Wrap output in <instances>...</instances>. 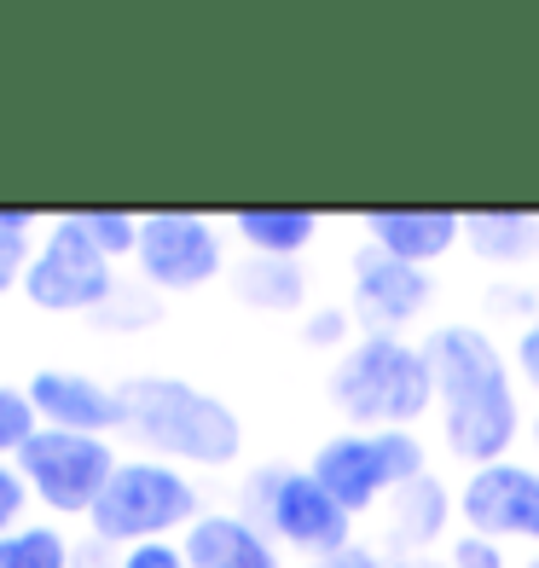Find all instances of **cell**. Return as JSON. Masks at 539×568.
<instances>
[{
  "mask_svg": "<svg viewBox=\"0 0 539 568\" xmlns=\"http://www.w3.org/2000/svg\"><path fill=\"white\" fill-rule=\"evenodd\" d=\"M424 354L435 377V429H441L447 458H458L465 470L510 458L528 418H522L517 366L499 348V337L487 325L447 320L424 337Z\"/></svg>",
  "mask_w": 539,
  "mask_h": 568,
  "instance_id": "6da1fadb",
  "label": "cell"
},
{
  "mask_svg": "<svg viewBox=\"0 0 539 568\" xmlns=\"http://www.w3.org/2000/svg\"><path fill=\"white\" fill-rule=\"evenodd\" d=\"M122 429L145 447V458L192 464V470H233L244 458V418L221 395L169 372H140L116 383Z\"/></svg>",
  "mask_w": 539,
  "mask_h": 568,
  "instance_id": "7a4b0ae2",
  "label": "cell"
},
{
  "mask_svg": "<svg viewBox=\"0 0 539 568\" xmlns=\"http://www.w3.org/2000/svg\"><path fill=\"white\" fill-rule=\"evenodd\" d=\"M325 400L354 429H418L435 406V377H429L424 343L389 337V331H359L330 359Z\"/></svg>",
  "mask_w": 539,
  "mask_h": 568,
  "instance_id": "3957f363",
  "label": "cell"
},
{
  "mask_svg": "<svg viewBox=\"0 0 539 568\" xmlns=\"http://www.w3.org/2000/svg\"><path fill=\"white\" fill-rule=\"evenodd\" d=\"M307 476L348 516H366L389 505V494H400L406 481L429 476V447L418 429H337L314 447Z\"/></svg>",
  "mask_w": 539,
  "mask_h": 568,
  "instance_id": "277c9868",
  "label": "cell"
},
{
  "mask_svg": "<svg viewBox=\"0 0 539 568\" xmlns=\"http://www.w3.org/2000/svg\"><path fill=\"white\" fill-rule=\"evenodd\" d=\"M203 516L197 481L163 458H122L111 487L99 494L88 528L99 546H145V539H174Z\"/></svg>",
  "mask_w": 539,
  "mask_h": 568,
  "instance_id": "5b68a950",
  "label": "cell"
},
{
  "mask_svg": "<svg viewBox=\"0 0 539 568\" xmlns=\"http://www.w3.org/2000/svg\"><path fill=\"white\" fill-rule=\"evenodd\" d=\"M250 499H255V523L273 534V546L302 551L307 562L354 546V516L307 476V464L302 470L296 464H267L250 481Z\"/></svg>",
  "mask_w": 539,
  "mask_h": 568,
  "instance_id": "8992f818",
  "label": "cell"
},
{
  "mask_svg": "<svg viewBox=\"0 0 539 568\" xmlns=\"http://www.w3.org/2000/svg\"><path fill=\"white\" fill-rule=\"evenodd\" d=\"M116 464L122 458L111 447V435H70V429H35L30 447L18 453V470L30 481V494L59 516H93Z\"/></svg>",
  "mask_w": 539,
  "mask_h": 568,
  "instance_id": "52a82bcc",
  "label": "cell"
},
{
  "mask_svg": "<svg viewBox=\"0 0 539 568\" xmlns=\"http://www.w3.org/2000/svg\"><path fill=\"white\" fill-rule=\"evenodd\" d=\"M23 296L41 314H99L116 296V262L70 215H59L23 273Z\"/></svg>",
  "mask_w": 539,
  "mask_h": 568,
  "instance_id": "ba28073f",
  "label": "cell"
},
{
  "mask_svg": "<svg viewBox=\"0 0 539 568\" xmlns=\"http://www.w3.org/2000/svg\"><path fill=\"white\" fill-rule=\"evenodd\" d=\"M134 267L145 273L151 291L192 296L203 284H215L226 273V239L210 215L192 210H151L140 215V250Z\"/></svg>",
  "mask_w": 539,
  "mask_h": 568,
  "instance_id": "9c48e42d",
  "label": "cell"
},
{
  "mask_svg": "<svg viewBox=\"0 0 539 568\" xmlns=\"http://www.w3.org/2000/svg\"><path fill=\"white\" fill-rule=\"evenodd\" d=\"M458 523L494 546H528L539 551V470L522 458H499L465 470L458 481Z\"/></svg>",
  "mask_w": 539,
  "mask_h": 568,
  "instance_id": "30bf717a",
  "label": "cell"
},
{
  "mask_svg": "<svg viewBox=\"0 0 539 568\" xmlns=\"http://www.w3.org/2000/svg\"><path fill=\"white\" fill-rule=\"evenodd\" d=\"M429 307H435L429 267H406V262H395V255H383L372 244H359L348 255V314L359 320V331L406 337Z\"/></svg>",
  "mask_w": 539,
  "mask_h": 568,
  "instance_id": "8fae6325",
  "label": "cell"
},
{
  "mask_svg": "<svg viewBox=\"0 0 539 568\" xmlns=\"http://www.w3.org/2000/svg\"><path fill=\"white\" fill-rule=\"evenodd\" d=\"M30 395L41 429H70V435H111L122 429V395L111 383H99L88 372H70V366H41L30 383Z\"/></svg>",
  "mask_w": 539,
  "mask_h": 568,
  "instance_id": "7c38bea8",
  "label": "cell"
},
{
  "mask_svg": "<svg viewBox=\"0 0 539 568\" xmlns=\"http://www.w3.org/2000/svg\"><path fill=\"white\" fill-rule=\"evenodd\" d=\"M359 232L372 250L395 255L406 267H435L452 250H465V215L452 210H372L359 215Z\"/></svg>",
  "mask_w": 539,
  "mask_h": 568,
  "instance_id": "4fadbf2b",
  "label": "cell"
},
{
  "mask_svg": "<svg viewBox=\"0 0 539 568\" xmlns=\"http://www.w3.org/2000/svg\"><path fill=\"white\" fill-rule=\"evenodd\" d=\"M192 568H285L273 534L244 510H203L197 523L180 534Z\"/></svg>",
  "mask_w": 539,
  "mask_h": 568,
  "instance_id": "5bb4252c",
  "label": "cell"
},
{
  "mask_svg": "<svg viewBox=\"0 0 539 568\" xmlns=\"http://www.w3.org/2000/svg\"><path fill=\"white\" fill-rule=\"evenodd\" d=\"M452 523H458V487H447L435 470L406 481L400 494H389V505H383V534H389V546L406 551V557H424L429 546H441Z\"/></svg>",
  "mask_w": 539,
  "mask_h": 568,
  "instance_id": "9a60e30c",
  "label": "cell"
},
{
  "mask_svg": "<svg viewBox=\"0 0 539 568\" xmlns=\"http://www.w3.org/2000/svg\"><path fill=\"white\" fill-rule=\"evenodd\" d=\"M319 215L314 210H238L233 215V239L250 255H273V262H302L319 239Z\"/></svg>",
  "mask_w": 539,
  "mask_h": 568,
  "instance_id": "2e32d148",
  "label": "cell"
},
{
  "mask_svg": "<svg viewBox=\"0 0 539 568\" xmlns=\"http://www.w3.org/2000/svg\"><path fill=\"white\" fill-rule=\"evenodd\" d=\"M465 250L487 267H528L539 262V215H517V210L465 215Z\"/></svg>",
  "mask_w": 539,
  "mask_h": 568,
  "instance_id": "e0dca14e",
  "label": "cell"
},
{
  "mask_svg": "<svg viewBox=\"0 0 539 568\" xmlns=\"http://www.w3.org/2000/svg\"><path fill=\"white\" fill-rule=\"evenodd\" d=\"M233 296L255 314H307V273L302 262H273V255H244L233 267Z\"/></svg>",
  "mask_w": 539,
  "mask_h": 568,
  "instance_id": "ac0fdd59",
  "label": "cell"
},
{
  "mask_svg": "<svg viewBox=\"0 0 539 568\" xmlns=\"http://www.w3.org/2000/svg\"><path fill=\"white\" fill-rule=\"evenodd\" d=\"M0 568H75V551L53 523H23L0 539Z\"/></svg>",
  "mask_w": 539,
  "mask_h": 568,
  "instance_id": "d6986e66",
  "label": "cell"
},
{
  "mask_svg": "<svg viewBox=\"0 0 539 568\" xmlns=\"http://www.w3.org/2000/svg\"><path fill=\"white\" fill-rule=\"evenodd\" d=\"M35 215L30 210H0V296L23 291V273L35 262Z\"/></svg>",
  "mask_w": 539,
  "mask_h": 568,
  "instance_id": "ffe728a7",
  "label": "cell"
},
{
  "mask_svg": "<svg viewBox=\"0 0 539 568\" xmlns=\"http://www.w3.org/2000/svg\"><path fill=\"white\" fill-rule=\"evenodd\" d=\"M70 221L82 226L111 262H128V255L140 250V215H128V210H75Z\"/></svg>",
  "mask_w": 539,
  "mask_h": 568,
  "instance_id": "44dd1931",
  "label": "cell"
},
{
  "mask_svg": "<svg viewBox=\"0 0 539 568\" xmlns=\"http://www.w3.org/2000/svg\"><path fill=\"white\" fill-rule=\"evenodd\" d=\"M359 337V320L348 314V302H319V307H307L302 314V343L307 348H348Z\"/></svg>",
  "mask_w": 539,
  "mask_h": 568,
  "instance_id": "7402d4cb",
  "label": "cell"
},
{
  "mask_svg": "<svg viewBox=\"0 0 539 568\" xmlns=\"http://www.w3.org/2000/svg\"><path fill=\"white\" fill-rule=\"evenodd\" d=\"M41 429L35 406L23 389H12V383H0V458H18L23 447H30V435Z\"/></svg>",
  "mask_w": 539,
  "mask_h": 568,
  "instance_id": "603a6c76",
  "label": "cell"
},
{
  "mask_svg": "<svg viewBox=\"0 0 539 568\" xmlns=\"http://www.w3.org/2000/svg\"><path fill=\"white\" fill-rule=\"evenodd\" d=\"M23 510H30V481H23L18 458H0V539L23 528Z\"/></svg>",
  "mask_w": 539,
  "mask_h": 568,
  "instance_id": "cb8c5ba5",
  "label": "cell"
},
{
  "mask_svg": "<svg viewBox=\"0 0 539 568\" xmlns=\"http://www.w3.org/2000/svg\"><path fill=\"white\" fill-rule=\"evenodd\" d=\"M510 366H517V383L539 395V314H528L517 325V343H510Z\"/></svg>",
  "mask_w": 539,
  "mask_h": 568,
  "instance_id": "d4e9b609",
  "label": "cell"
},
{
  "mask_svg": "<svg viewBox=\"0 0 539 568\" xmlns=\"http://www.w3.org/2000/svg\"><path fill=\"white\" fill-rule=\"evenodd\" d=\"M116 568H192V562H186L180 539H145V546H128L116 557Z\"/></svg>",
  "mask_w": 539,
  "mask_h": 568,
  "instance_id": "484cf974",
  "label": "cell"
},
{
  "mask_svg": "<svg viewBox=\"0 0 539 568\" xmlns=\"http://www.w3.org/2000/svg\"><path fill=\"white\" fill-rule=\"evenodd\" d=\"M447 568H510V562H505V546H494V539L458 534L447 546Z\"/></svg>",
  "mask_w": 539,
  "mask_h": 568,
  "instance_id": "4316f807",
  "label": "cell"
},
{
  "mask_svg": "<svg viewBox=\"0 0 539 568\" xmlns=\"http://www.w3.org/2000/svg\"><path fill=\"white\" fill-rule=\"evenodd\" d=\"M307 568H389V562H383V551H372V546H359V539H354V546L330 551V557H314Z\"/></svg>",
  "mask_w": 539,
  "mask_h": 568,
  "instance_id": "83f0119b",
  "label": "cell"
},
{
  "mask_svg": "<svg viewBox=\"0 0 539 568\" xmlns=\"http://www.w3.org/2000/svg\"><path fill=\"white\" fill-rule=\"evenodd\" d=\"M528 464H533V470H539V412H533V418H528Z\"/></svg>",
  "mask_w": 539,
  "mask_h": 568,
  "instance_id": "f1b7e54d",
  "label": "cell"
},
{
  "mask_svg": "<svg viewBox=\"0 0 539 568\" xmlns=\"http://www.w3.org/2000/svg\"><path fill=\"white\" fill-rule=\"evenodd\" d=\"M522 568H539V551H533V557H528V562H522Z\"/></svg>",
  "mask_w": 539,
  "mask_h": 568,
  "instance_id": "f546056e",
  "label": "cell"
}]
</instances>
